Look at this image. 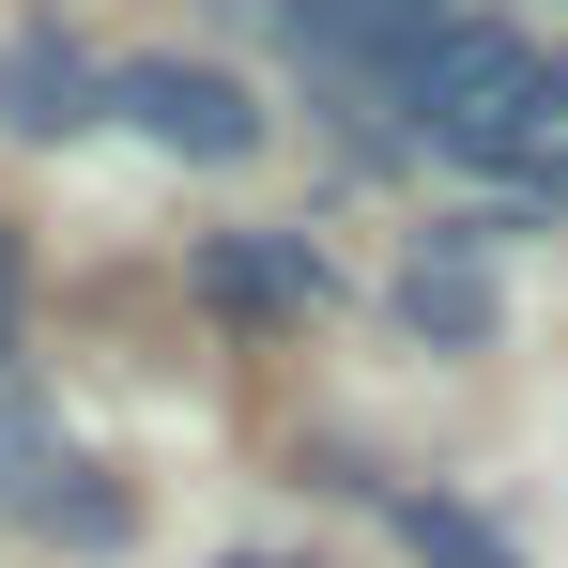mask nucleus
Here are the masks:
<instances>
[{"label": "nucleus", "mask_w": 568, "mask_h": 568, "mask_svg": "<svg viewBox=\"0 0 568 568\" xmlns=\"http://www.w3.org/2000/svg\"><path fill=\"white\" fill-rule=\"evenodd\" d=\"M16 307H31V262H16V231H0V384H16Z\"/></svg>", "instance_id": "7"}, {"label": "nucleus", "mask_w": 568, "mask_h": 568, "mask_svg": "<svg viewBox=\"0 0 568 568\" xmlns=\"http://www.w3.org/2000/svg\"><path fill=\"white\" fill-rule=\"evenodd\" d=\"M78 476H93V462L62 446V415H47L31 384H0V507H16V523H62Z\"/></svg>", "instance_id": "3"}, {"label": "nucleus", "mask_w": 568, "mask_h": 568, "mask_svg": "<svg viewBox=\"0 0 568 568\" xmlns=\"http://www.w3.org/2000/svg\"><path fill=\"white\" fill-rule=\"evenodd\" d=\"M231 568H262V554H231Z\"/></svg>", "instance_id": "8"}, {"label": "nucleus", "mask_w": 568, "mask_h": 568, "mask_svg": "<svg viewBox=\"0 0 568 568\" xmlns=\"http://www.w3.org/2000/svg\"><path fill=\"white\" fill-rule=\"evenodd\" d=\"M108 108H123L154 154H185V170H246V154H262V108H246V78H215V62H123Z\"/></svg>", "instance_id": "1"}, {"label": "nucleus", "mask_w": 568, "mask_h": 568, "mask_svg": "<svg viewBox=\"0 0 568 568\" xmlns=\"http://www.w3.org/2000/svg\"><path fill=\"white\" fill-rule=\"evenodd\" d=\"M476 246H491V231H430V262L399 277V323L446 338V354H491V277H476Z\"/></svg>", "instance_id": "4"}, {"label": "nucleus", "mask_w": 568, "mask_h": 568, "mask_svg": "<svg viewBox=\"0 0 568 568\" xmlns=\"http://www.w3.org/2000/svg\"><path fill=\"white\" fill-rule=\"evenodd\" d=\"M200 292H215V307H246V323H277V307L323 292V262H307L292 231H215V246H200Z\"/></svg>", "instance_id": "5"}, {"label": "nucleus", "mask_w": 568, "mask_h": 568, "mask_svg": "<svg viewBox=\"0 0 568 568\" xmlns=\"http://www.w3.org/2000/svg\"><path fill=\"white\" fill-rule=\"evenodd\" d=\"M399 538H415L430 568H523L491 523H476V507H446V491H399Z\"/></svg>", "instance_id": "6"}, {"label": "nucleus", "mask_w": 568, "mask_h": 568, "mask_svg": "<svg viewBox=\"0 0 568 568\" xmlns=\"http://www.w3.org/2000/svg\"><path fill=\"white\" fill-rule=\"evenodd\" d=\"M93 108H108V78H93V47H78V31H47V16H31V31H0V139H78Z\"/></svg>", "instance_id": "2"}]
</instances>
